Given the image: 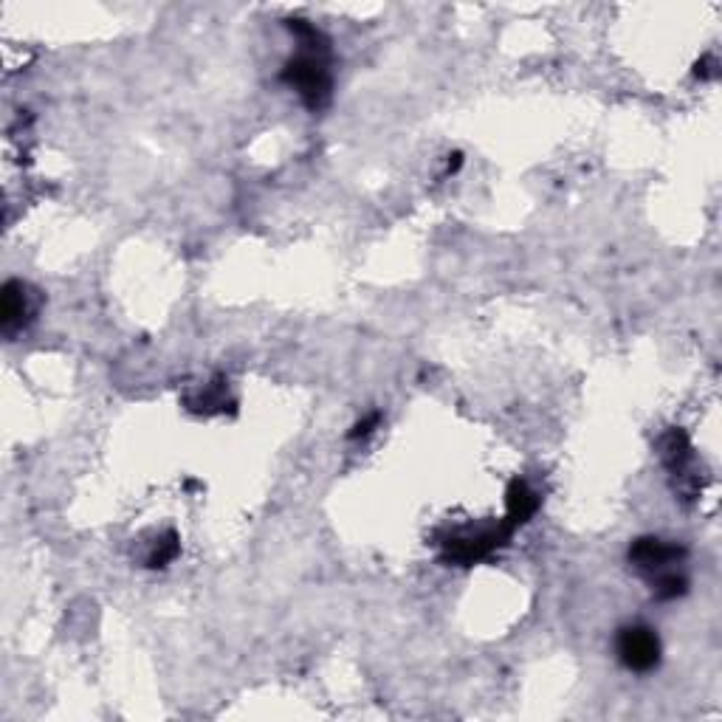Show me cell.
<instances>
[{
	"label": "cell",
	"instance_id": "obj_1",
	"mask_svg": "<svg viewBox=\"0 0 722 722\" xmlns=\"http://www.w3.org/2000/svg\"><path fill=\"white\" fill-rule=\"evenodd\" d=\"M288 32L297 34L299 54L291 57L280 71V82L294 88L308 110L328 108L333 96V74H330V40L302 17L285 20Z\"/></svg>",
	"mask_w": 722,
	"mask_h": 722
},
{
	"label": "cell",
	"instance_id": "obj_2",
	"mask_svg": "<svg viewBox=\"0 0 722 722\" xmlns=\"http://www.w3.org/2000/svg\"><path fill=\"white\" fill-rule=\"evenodd\" d=\"M514 525L503 519L497 525H486V528H477V531H460V534L446 536L440 542V559L446 565L455 567H471L477 562L488 559L491 553H497L500 548H505L514 536Z\"/></svg>",
	"mask_w": 722,
	"mask_h": 722
},
{
	"label": "cell",
	"instance_id": "obj_3",
	"mask_svg": "<svg viewBox=\"0 0 722 722\" xmlns=\"http://www.w3.org/2000/svg\"><path fill=\"white\" fill-rule=\"evenodd\" d=\"M615 655L621 666L629 672L646 675L660 663V638L658 632L646 624H629L618 629L615 635Z\"/></svg>",
	"mask_w": 722,
	"mask_h": 722
},
{
	"label": "cell",
	"instance_id": "obj_4",
	"mask_svg": "<svg viewBox=\"0 0 722 722\" xmlns=\"http://www.w3.org/2000/svg\"><path fill=\"white\" fill-rule=\"evenodd\" d=\"M686 559V548L677 542H663L658 536H641L629 545V565L646 579L658 576L663 570H672L677 562Z\"/></svg>",
	"mask_w": 722,
	"mask_h": 722
},
{
	"label": "cell",
	"instance_id": "obj_5",
	"mask_svg": "<svg viewBox=\"0 0 722 722\" xmlns=\"http://www.w3.org/2000/svg\"><path fill=\"white\" fill-rule=\"evenodd\" d=\"M32 314L34 305L29 288L20 280H9V283L3 285V294H0V325H3V333L23 330L29 325Z\"/></svg>",
	"mask_w": 722,
	"mask_h": 722
},
{
	"label": "cell",
	"instance_id": "obj_6",
	"mask_svg": "<svg viewBox=\"0 0 722 722\" xmlns=\"http://www.w3.org/2000/svg\"><path fill=\"white\" fill-rule=\"evenodd\" d=\"M536 511H539V494L528 486L525 480H511L508 491H505V519L519 528L525 522H531Z\"/></svg>",
	"mask_w": 722,
	"mask_h": 722
},
{
	"label": "cell",
	"instance_id": "obj_7",
	"mask_svg": "<svg viewBox=\"0 0 722 722\" xmlns=\"http://www.w3.org/2000/svg\"><path fill=\"white\" fill-rule=\"evenodd\" d=\"M189 412H198V415H218L226 412V407H235V401H229V387H226V378L218 376L212 384H206L204 390L192 393L184 398Z\"/></svg>",
	"mask_w": 722,
	"mask_h": 722
},
{
	"label": "cell",
	"instance_id": "obj_8",
	"mask_svg": "<svg viewBox=\"0 0 722 722\" xmlns=\"http://www.w3.org/2000/svg\"><path fill=\"white\" fill-rule=\"evenodd\" d=\"M660 457H663V466L672 471V474H683L686 466L691 463L689 435H686L683 429H669V432L660 438Z\"/></svg>",
	"mask_w": 722,
	"mask_h": 722
},
{
	"label": "cell",
	"instance_id": "obj_9",
	"mask_svg": "<svg viewBox=\"0 0 722 722\" xmlns=\"http://www.w3.org/2000/svg\"><path fill=\"white\" fill-rule=\"evenodd\" d=\"M649 584H652V596L658 601H675V598L686 596V590H689V579L683 573H677V567L652 576Z\"/></svg>",
	"mask_w": 722,
	"mask_h": 722
},
{
	"label": "cell",
	"instance_id": "obj_10",
	"mask_svg": "<svg viewBox=\"0 0 722 722\" xmlns=\"http://www.w3.org/2000/svg\"><path fill=\"white\" fill-rule=\"evenodd\" d=\"M178 553H181V542H178V534L175 531H167V534H161L153 542V548L147 553V567H167L173 565L175 559H178Z\"/></svg>",
	"mask_w": 722,
	"mask_h": 722
},
{
	"label": "cell",
	"instance_id": "obj_11",
	"mask_svg": "<svg viewBox=\"0 0 722 722\" xmlns=\"http://www.w3.org/2000/svg\"><path fill=\"white\" fill-rule=\"evenodd\" d=\"M381 424V412H370V415H364L361 421L353 424V429L347 432V440H361L367 438V435H373Z\"/></svg>",
	"mask_w": 722,
	"mask_h": 722
}]
</instances>
